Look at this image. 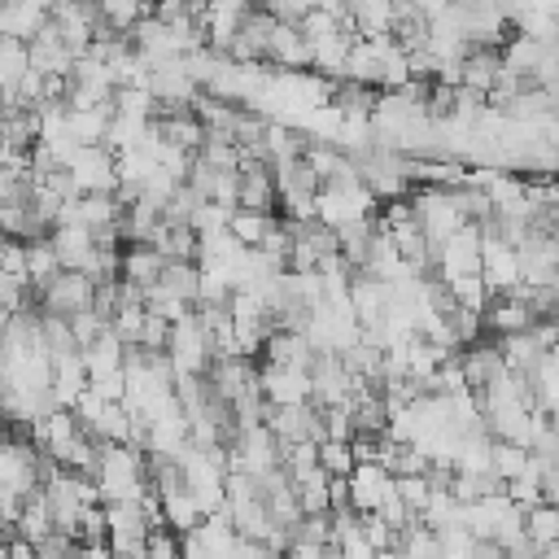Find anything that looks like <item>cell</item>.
Masks as SVG:
<instances>
[{"label":"cell","mask_w":559,"mask_h":559,"mask_svg":"<svg viewBox=\"0 0 559 559\" xmlns=\"http://www.w3.org/2000/svg\"><path fill=\"white\" fill-rule=\"evenodd\" d=\"M498 70H502V48H467L463 61H459V87H472L489 100V92L498 83Z\"/></svg>","instance_id":"cell-6"},{"label":"cell","mask_w":559,"mask_h":559,"mask_svg":"<svg viewBox=\"0 0 559 559\" xmlns=\"http://www.w3.org/2000/svg\"><path fill=\"white\" fill-rule=\"evenodd\" d=\"M148 4H153V0H96V17H100L109 31L127 35L140 17H148Z\"/></svg>","instance_id":"cell-13"},{"label":"cell","mask_w":559,"mask_h":559,"mask_svg":"<svg viewBox=\"0 0 559 559\" xmlns=\"http://www.w3.org/2000/svg\"><path fill=\"white\" fill-rule=\"evenodd\" d=\"M166 258L153 249V245H122V266H118V280L135 284V288H153L157 275H162Z\"/></svg>","instance_id":"cell-9"},{"label":"cell","mask_w":559,"mask_h":559,"mask_svg":"<svg viewBox=\"0 0 559 559\" xmlns=\"http://www.w3.org/2000/svg\"><path fill=\"white\" fill-rule=\"evenodd\" d=\"M354 39H358L354 31H332V35L310 39V66H314L323 79H345V61H349Z\"/></svg>","instance_id":"cell-8"},{"label":"cell","mask_w":559,"mask_h":559,"mask_svg":"<svg viewBox=\"0 0 559 559\" xmlns=\"http://www.w3.org/2000/svg\"><path fill=\"white\" fill-rule=\"evenodd\" d=\"M26 52H31V66H35L39 74H61V79H66V74L74 70V61H79L74 48H66V39L57 35L52 22L39 26V35L26 44Z\"/></svg>","instance_id":"cell-5"},{"label":"cell","mask_w":559,"mask_h":559,"mask_svg":"<svg viewBox=\"0 0 559 559\" xmlns=\"http://www.w3.org/2000/svg\"><path fill=\"white\" fill-rule=\"evenodd\" d=\"M31 293H35V310H39V314L70 319V314H79V310L92 306L96 284H92L83 271H57L48 284H39V288H31Z\"/></svg>","instance_id":"cell-1"},{"label":"cell","mask_w":559,"mask_h":559,"mask_svg":"<svg viewBox=\"0 0 559 559\" xmlns=\"http://www.w3.org/2000/svg\"><path fill=\"white\" fill-rule=\"evenodd\" d=\"M253 4H236V0H205L201 4V31H205V48L210 52H223L227 57V48H231V39H236V31H240V22H245V13H249Z\"/></svg>","instance_id":"cell-3"},{"label":"cell","mask_w":559,"mask_h":559,"mask_svg":"<svg viewBox=\"0 0 559 559\" xmlns=\"http://www.w3.org/2000/svg\"><path fill=\"white\" fill-rule=\"evenodd\" d=\"M109 118H114V105H87V109H70L66 105V127H70L74 144H105Z\"/></svg>","instance_id":"cell-10"},{"label":"cell","mask_w":559,"mask_h":559,"mask_svg":"<svg viewBox=\"0 0 559 559\" xmlns=\"http://www.w3.org/2000/svg\"><path fill=\"white\" fill-rule=\"evenodd\" d=\"M354 463H358V459H354V445H349V441H319V467H323L328 476H341V480H345V476L354 472Z\"/></svg>","instance_id":"cell-15"},{"label":"cell","mask_w":559,"mask_h":559,"mask_svg":"<svg viewBox=\"0 0 559 559\" xmlns=\"http://www.w3.org/2000/svg\"><path fill=\"white\" fill-rule=\"evenodd\" d=\"M524 533H528L537 546L559 542V507H550V502H533V507L524 511Z\"/></svg>","instance_id":"cell-14"},{"label":"cell","mask_w":559,"mask_h":559,"mask_svg":"<svg viewBox=\"0 0 559 559\" xmlns=\"http://www.w3.org/2000/svg\"><path fill=\"white\" fill-rule=\"evenodd\" d=\"M66 170H70V179H74L79 192H114L118 188L114 148H105V144H79L66 157Z\"/></svg>","instance_id":"cell-2"},{"label":"cell","mask_w":559,"mask_h":559,"mask_svg":"<svg viewBox=\"0 0 559 559\" xmlns=\"http://www.w3.org/2000/svg\"><path fill=\"white\" fill-rule=\"evenodd\" d=\"M393 4H406V9H419V13H428V17H432V13H441L450 0H393Z\"/></svg>","instance_id":"cell-17"},{"label":"cell","mask_w":559,"mask_h":559,"mask_svg":"<svg viewBox=\"0 0 559 559\" xmlns=\"http://www.w3.org/2000/svg\"><path fill=\"white\" fill-rule=\"evenodd\" d=\"M44 22H48V4H39V0H4L0 4V35H9V39L31 44Z\"/></svg>","instance_id":"cell-7"},{"label":"cell","mask_w":559,"mask_h":559,"mask_svg":"<svg viewBox=\"0 0 559 559\" xmlns=\"http://www.w3.org/2000/svg\"><path fill=\"white\" fill-rule=\"evenodd\" d=\"M280 214H258V210H231L227 214V231H231V240L236 245H245V249H253V245H262V236L271 231V223H275Z\"/></svg>","instance_id":"cell-12"},{"label":"cell","mask_w":559,"mask_h":559,"mask_svg":"<svg viewBox=\"0 0 559 559\" xmlns=\"http://www.w3.org/2000/svg\"><path fill=\"white\" fill-rule=\"evenodd\" d=\"M271 17H280V22H301L310 9H319L323 0H258Z\"/></svg>","instance_id":"cell-16"},{"label":"cell","mask_w":559,"mask_h":559,"mask_svg":"<svg viewBox=\"0 0 559 559\" xmlns=\"http://www.w3.org/2000/svg\"><path fill=\"white\" fill-rule=\"evenodd\" d=\"M79 4H96V0H79Z\"/></svg>","instance_id":"cell-19"},{"label":"cell","mask_w":559,"mask_h":559,"mask_svg":"<svg viewBox=\"0 0 559 559\" xmlns=\"http://www.w3.org/2000/svg\"><path fill=\"white\" fill-rule=\"evenodd\" d=\"M236 4H258V0H236Z\"/></svg>","instance_id":"cell-18"},{"label":"cell","mask_w":559,"mask_h":559,"mask_svg":"<svg viewBox=\"0 0 559 559\" xmlns=\"http://www.w3.org/2000/svg\"><path fill=\"white\" fill-rule=\"evenodd\" d=\"M31 66V52L22 39H9L0 35V105H13V92H17V79L26 74Z\"/></svg>","instance_id":"cell-11"},{"label":"cell","mask_w":559,"mask_h":559,"mask_svg":"<svg viewBox=\"0 0 559 559\" xmlns=\"http://www.w3.org/2000/svg\"><path fill=\"white\" fill-rule=\"evenodd\" d=\"M266 66L275 70H306L310 66V39L301 35L297 22H275L266 39Z\"/></svg>","instance_id":"cell-4"}]
</instances>
